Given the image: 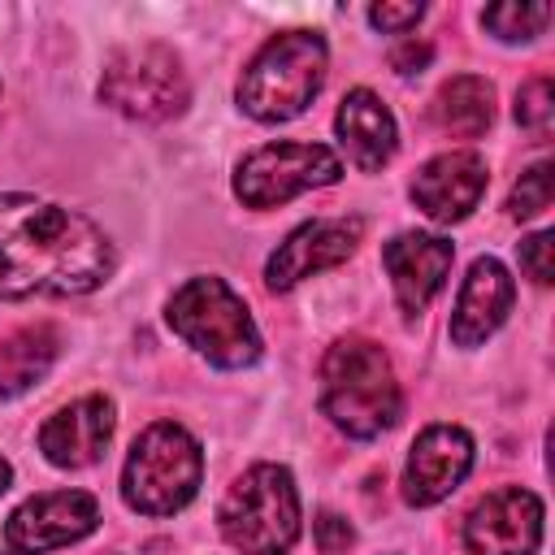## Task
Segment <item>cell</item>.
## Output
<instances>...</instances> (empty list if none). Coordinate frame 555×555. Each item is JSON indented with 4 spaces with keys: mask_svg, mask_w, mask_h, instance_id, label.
Listing matches in <instances>:
<instances>
[{
    "mask_svg": "<svg viewBox=\"0 0 555 555\" xmlns=\"http://www.w3.org/2000/svg\"><path fill=\"white\" fill-rule=\"evenodd\" d=\"M108 234L61 204L0 195V299L87 295L113 278Z\"/></svg>",
    "mask_w": 555,
    "mask_h": 555,
    "instance_id": "6da1fadb",
    "label": "cell"
},
{
    "mask_svg": "<svg viewBox=\"0 0 555 555\" xmlns=\"http://www.w3.org/2000/svg\"><path fill=\"white\" fill-rule=\"evenodd\" d=\"M321 412L351 438H377L403 412L390 356L360 334L338 338L321 360Z\"/></svg>",
    "mask_w": 555,
    "mask_h": 555,
    "instance_id": "7a4b0ae2",
    "label": "cell"
},
{
    "mask_svg": "<svg viewBox=\"0 0 555 555\" xmlns=\"http://www.w3.org/2000/svg\"><path fill=\"white\" fill-rule=\"evenodd\" d=\"M325 65L330 52L317 30H282L247 61L234 91L238 108L256 121H291L325 87Z\"/></svg>",
    "mask_w": 555,
    "mask_h": 555,
    "instance_id": "3957f363",
    "label": "cell"
},
{
    "mask_svg": "<svg viewBox=\"0 0 555 555\" xmlns=\"http://www.w3.org/2000/svg\"><path fill=\"white\" fill-rule=\"evenodd\" d=\"M169 330L217 369H247L260 360V330L221 278H191L165 308Z\"/></svg>",
    "mask_w": 555,
    "mask_h": 555,
    "instance_id": "277c9868",
    "label": "cell"
},
{
    "mask_svg": "<svg viewBox=\"0 0 555 555\" xmlns=\"http://www.w3.org/2000/svg\"><path fill=\"white\" fill-rule=\"evenodd\" d=\"M204 477V451L199 442L173 425V421H156L147 425L121 468V499L126 507L143 512V516H173L182 512Z\"/></svg>",
    "mask_w": 555,
    "mask_h": 555,
    "instance_id": "5b68a950",
    "label": "cell"
},
{
    "mask_svg": "<svg viewBox=\"0 0 555 555\" xmlns=\"http://www.w3.org/2000/svg\"><path fill=\"white\" fill-rule=\"evenodd\" d=\"M221 538L243 555H286L299 538V494L282 464H251L217 507Z\"/></svg>",
    "mask_w": 555,
    "mask_h": 555,
    "instance_id": "8992f818",
    "label": "cell"
},
{
    "mask_svg": "<svg viewBox=\"0 0 555 555\" xmlns=\"http://www.w3.org/2000/svg\"><path fill=\"white\" fill-rule=\"evenodd\" d=\"M100 100L113 113L130 117V121H152L156 126V121H169L186 108L191 82H186V69H182L173 48L130 43V48H117L104 61Z\"/></svg>",
    "mask_w": 555,
    "mask_h": 555,
    "instance_id": "52a82bcc",
    "label": "cell"
},
{
    "mask_svg": "<svg viewBox=\"0 0 555 555\" xmlns=\"http://www.w3.org/2000/svg\"><path fill=\"white\" fill-rule=\"evenodd\" d=\"M343 178V160L325 143H264L247 152L234 169V195L247 208H278L312 186Z\"/></svg>",
    "mask_w": 555,
    "mask_h": 555,
    "instance_id": "ba28073f",
    "label": "cell"
},
{
    "mask_svg": "<svg viewBox=\"0 0 555 555\" xmlns=\"http://www.w3.org/2000/svg\"><path fill=\"white\" fill-rule=\"evenodd\" d=\"M542 542V499L520 486L490 490L464 516L468 555H533Z\"/></svg>",
    "mask_w": 555,
    "mask_h": 555,
    "instance_id": "9c48e42d",
    "label": "cell"
},
{
    "mask_svg": "<svg viewBox=\"0 0 555 555\" xmlns=\"http://www.w3.org/2000/svg\"><path fill=\"white\" fill-rule=\"evenodd\" d=\"M95 525H100V503L87 490H52V494L26 499L9 516L4 542L13 555H43L87 538Z\"/></svg>",
    "mask_w": 555,
    "mask_h": 555,
    "instance_id": "30bf717a",
    "label": "cell"
},
{
    "mask_svg": "<svg viewBox=\"0 0 555 555\" xmlns=\"http://www.w3.org/2000/svg\"><path fill=\"white\" fill-rule=\"evenodd\" d=\"M360 238H364V221L360 217H317V221H304L269 256V264H264L269 291H291L304 278L343 264L356 251Z\"/></svg>",
    "mask_w": 555,
    "mask_h": 555,
    "instance_id": "8fae6325",
    "label": "cell"
},
{
    "mask_svg": "<svg viewBox=\"0 0 555 555\" xmlns=\"http://www.w3.org/2000/svg\"><path fill=\"white\" fill-rule=\"evenodd\" d=\"M473 468V438L460 425H429L403 464V499L412 507L442 503Z\"/></svg>",
    "mask_w": 555,
    "mask_h": 555,
    "instance_id": "7c38bea8",
    "label": "cell"
},
{
    "mask_svg": "<svg viewBox=\"0 0 555 555\" xmlns=\"http://www.w3.org/2000/svg\"><path fill=\"white\" fill-rule=\"evenodd\" d=\"M451 260H455V247L447 238H438V234H425V230L395 234L382 247V264L390 273V286H395V299H399L403 317H416V312L429 308V299L447 282Z\"/></svg>",
    "mask_w": 555,
    "mask_h": 555,
    "instance_id": "4fadbf2b",
    "label": "cell"
},
{
    "mask_svg": "<svg viewBox=\"0 0 555 555\" xmlns=\"http://www.w3.org/2000/svg\"><path fill=\"white\" fill-rule=\"evenodd\" d=\"M486 182H490V173L477 152H442L416 169L412 199L429 221L451 225L477 208V199L486 195Z\"/></svg>",
    "mask_w": 555,
    "mask_h": 555,
    "instance_id": "5bb4252c",
    "label": "cell"
},
{
    "mask_svg": "<svg viewBox=\"0 0 555 555\" xmlns=\"http://www.w3.org/2000/svg\"><path fill=\"white\" fill-rule=\"evenodd\" d=\"M113 399L108 395H82L74 403H65L61 412H52L39 429V451L56 464V468H87L104 455L108 438H113Z\"/></svg>",
    "mask_w": 555,
    "mask_h": 555,
    "instance_id": "9a60e30c",
    "label": "cell"
},
{
    "mask_svg": "<svg viewBox=\"0 0 555 555\" xmlns=\"http://www.w3.org/2000/svg\"><path fill=\"white\" fill-rule=\"evenodd\" d=\"M512 273L494 260V256H481L473 260L460 295H455V308H451V343L455 347H477L486 343L512 312Z\"/></svg>",
    "mask_w": 555,
    "mask_h": 555,
    "instance_id": "2e32d148",
    "label": "cell"
},
{
    "mask_svg": "<svg viewBox=\"0 0 555 555\" xmlns=\"http://www.w3.org/2000/svg\"><path fill=\"white\" fill-rule=\"evenodd\" d=\"M334 130L351 156L356 169L364 173H377L395 147H399V126H395V113L369 91V87H356L343 95L338 104V117H334Z\"/></svg>",
    "mask_w": 555,
    "mask_h": 555,
    "instance_id": "e0dca14e",
    "label": "cell"
},
{
    "mask_svg": "<svg viewBox=\"0 0 555 555\" xmlns=\"http://www.w3.org/2000/svg\"><path fill=\"white\" fill-rule=\"evenodd\" d=\"M56 356H61V334L43 321L4 334L0 338V399H17L35 382H43Z\"/></svg>",
    "mask_w": 555,
    "mask_h": 555,
    "instance_id": "ac0fdd59",
    "label": "cell"
},
{
    "mask_svg": "<svg viewBox=\"0 0 555 555\" xmlns=\"http://www.w3.org/2000/svg\"><path fill=\"white\" fill-rule=\"evenodd\" d=\"M429 117L447 134L477 139L494 121V87L481 74H455L451 82L438 87V95L429 104Z\"/></svg>",
    "mask_w": 555,
    "mask_h": 555,
    "instance_id": "d6986e66",
    "label": "cell"
},
{
    "mask_svg": "<svg viewBox=\"0 0 555 555\" xmlns=\"http://www.w3.org/2000/svg\"><path fill=\"white\" fill-rule=\"evenodd\" d=\"M551 22V4H542V0H507V4H490L486 13H481V26L490 30V35H499L503 43H520V39H533V35H542V26Z\"/></svg>",
    "mask_w": 555,
    "mask_h": 555,
    "instance_id": "ffe728a7",
    "label": "cell"
},
{
    "mask_svg": "<svg viewBox=\"0 0 555 555\" xmlns=\"http://www.w3.org/2000/svg\"><path fill=\"white\" fill-rule=\"evenodd\" d=\"M546 208H551V160H538L516 178V186L507 195V212L516 221H529V217H538Z\"/></svg>",
    "mask_w": 555,
    "mask_h": 555,
    "instance_id": "44dd1931",
    "label": "cell"
},
{
    "mask_svg": "<svg viewBox=\"0 0 555 555\" xmlns=\"http://www.w3.org/2000/svg\"><path fill=\"white\" fill-rule=\"evenodd\" d=\"M551 117H555V82L546 74H538L516 91V121L533 134H546Z\"/></svg>",
    "mask_w": 555,
    "mask_h": 555,
    "instance_id": "7402d4cb",
    "label": "cell"
},
{
    "mask_svg": "<svg viewBox=\"0 0 555 555\" xmlns=\"http://www.w3.org/2000/svg\"><path fill=\"white\" fill-rule=\"evenodd\" d=\"M551 247H555V234L551 230H538L520 243V269L538 282V286H551L555 278V264H551Z\"/></svg>",
    "mask_w": 555,
    "mask_h": 555,
    "instance_id": "603a6c76",
    "label": "cell"
},
{
    "mask_svg": "<svg viewBox=\"0 0 555 555\" xmlns=\"http://www.w3.org/2000/svg\"><path fill=\"white\" fill-rule=\"evenodd\" d=\"M421 13H425V4H373L369 9V22L377 30H386V35H403L408 26L421 22Z\"/></svg>",
    "mask_w": 555,
    "mask_h": 555,
    "instance_id": "cb8c5ba5",
    "label": "cell"
},
{
    "mask_svg": "<svg viewBox=\"0 0 555 555\" xmlns=\"http://www.w3.org/2000/svg\"><path fill=\"white\" fill-rule=\"evenodd\" d=\"M434 61V48H429V39H399L395 48H390V65H395V74H421L425 65Z\"/></svg>",
    "mask_w": 555,
    "mask_h": 555,
    "instance_id": "d4e9b609",
    "label": "cell"
},
{
    "mask_svg": "<svg viewBox=\"0 0 555 555\" xmlns=\"http://www.w3.org/2000/svg\"><path fill=\"white\" fill-rule=\"evenodd\" d=\"M317 546H321L325 555L347 551V546H351V525H347L343 516H334V512H321V516H317Z\"/></svg>",
    "mask_w": 555,
    "mask_h": 555,
    "instance_id": "484cf974",
    "label": "cell"
},
{
    "mask_svg": "<svg viewBox=\"0 0 555 555\" xmlns=\"http://www.w3.org/2000/svg\"><path fill=\"white\" fill-rule=\"evenodd\" d=\"M9 481H13V468H9V460H4V455H0V494H4V490H9Z\"/></svg>",
    "mask_w": 555,
    "mask_h": 555,
    "instance_id": "4316f807",
    "label": "cell"
}]
</instances>
